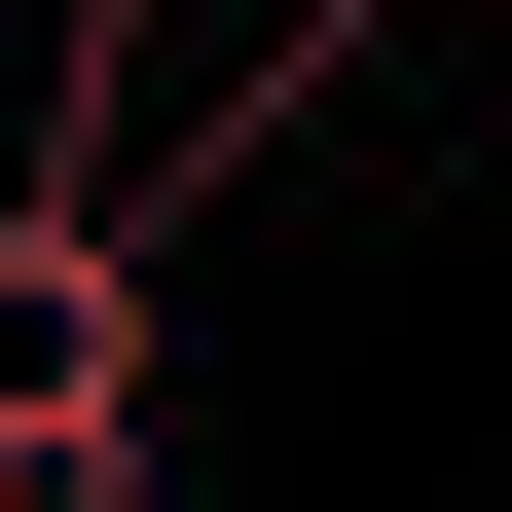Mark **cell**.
<instances>
[{"label":"cell","mask_w":512,"mask_h":512,"mask_svg":"<svg viewBox=\"0 0 512 512\" xmlns=\"http://www.w3.org/2000/svg\"><path fill=\"white\" fill-rule=\"evenodd\" d=\"M0 512H147V403H0Z\"/></svg>","instance_id":"1"},{"label":"cell","mask_w":512,"mask_h":512,"mask_svg":"<svg viewBox=\"0 0 512 512\" xmlns=\"http://www.w3.org/2000/svg\"><path fill=\"white\" fill-rule=\"evenodd\" d=\"M366 37H403V0H366Z\"/></svg>","instance_id":"2"}]
</instances>
